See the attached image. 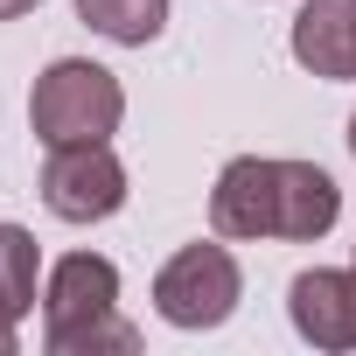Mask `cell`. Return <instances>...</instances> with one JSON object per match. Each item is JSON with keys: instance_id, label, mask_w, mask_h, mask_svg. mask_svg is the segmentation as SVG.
<instances>
[{"instance_id": "6da1fadb", "label": "cell", "mask_w": 356, "mask_h": 356, "mask_svg": "<svg viewBox=\"0 0 356 356\" xmlns=\"http://www.w3.org/2000/svg\"><path fill=\"white\" fill-rule=\"evenodd\" d=\"M342 217V189L335 175L314 161H266V154H238L217 189H210V224L217 238H286V245H314L328 238V224Z\"/></svg>"}, {"instance_id": "8992f818", "label": "cell", "mask_w": 356, "mask_h": 356, "mask_svg": "<svg viewBox=\"0 0 356 356\" xmlns=\"http://www.w3.org/2000/svg\"><path fill=\"white\" fill-rule=\"evenodd\" d=\"M286 314L300 328V342L314 349H356V273L314 266L286 286Z\"/></svg>"}, {"instance_id": "52a82bcc", "label": "cell", "mask_w": 356, "mask_h": 356, "mask_svg": "<svg viewBox=\"0 0 356 356\" xmlns=\"http://www.w3.org/2000/svg\"><path fill=\"white\" fill-rule=\"evenodd\" d=\"M293 63L314 77H356V0H307L293 15Z\"/></svg>"}, {"instance_id": "8fae6325", "label": "cell", "mask_w": 356, "mask_h": 356, "mask_svg": "<svg viewBox=\"0 0 356 356\" xmlns=\"http://www.w3.org/2000/svg\"><path fill=\"white\" fill-rule=\"evenodd\" d=\"M0 356H15V321L0 314Z\"/></svg>"}, {"instance_id": "3957f363", "label": "cell", "mask_w": 356, "mask_h": 356, "mask_svg": "<svg viewBox=\"0 0 356 356\" xmlns=\"http://www.w3.org/2000/svg\"><path fill=\"white\" fill-rule=\"evenodd\" d=\"M126 119V91L105 63L91 56H63L35 77L29 91V126L42 147H77V140H112Z\"/></svg>"}, {"instance_id": "277c9868", "label": "cell", "mask_w": 356, "mask_h": 356, "mask_svg": "<svg viewBox=\"0 0 356 356\" xmlns=\"http://www.w3.org/2000/svg\"><path fill=\"white\" fill-rule=\"evenodd\" d=\"M245 300V273L224 245H182L154 273V307L175 328H224Z\"/></svg>"}, {"instance_id": "7a4b0ae2", "label": "cell", "mask_w": 356, "mask_h": 356, "mask_svg": "<svg viewBox=\"0 0 356 356\" xmlns=\"http://www.w3.org/2000/svg\"><path fill=\"white\" fill-rule=\"evenodd\" d=\"M42 321H49V349L56 356H98V349L133 356L140 349V328L119 321V266L98 259V252H70L49 273Z\"/></svg>"}, {"instance_id": "7c38bea8", "label": "cell", "mask_w": 356, "mask_h": 356, "mask_svg": "<svg viewBox=\"0 0 356 356\" xmlns=\"http://www.w3.org/2000/svg\"><path fill=\"white\" fill-rule=\"evenodd\" d=\"M349 154H356V119H349Z\"/></svg>"}, {"instance_id": "30bf717a", "label": "cell", "mask_w": 356, "mask_h": 356, "mask_svg": "<svg viewBox=\"0 0 356 356\" xmlns=\"http://www.w3.org/2000/svg\"><path fill=\"white\" fill-rule=\"evenodd\" d=\"M42 0H0V22H22V15H35Z\"/></svg>"}, {"instance_id": "9c48e42d", "label": "cell", "mask_w": 356, "mask_h": 356, "mask_svg": "<svg viewBox=\"0 0 356 356\" xmlns=\"http://www.w3.org/2000/svg\"><path fill=\"white\" fill-rule=\"evenodd\" d=\"M35 238L22 231V224H0V314L8 321H22L29 307H35Z\"/></svg>"}, {"instance_id": "5b68a950", "label": "cell", "mask_w": 356, "mask_h": 356, "mask_svg": "<svg viewBox=\"0 0 356 356\" xmlns=\"http://www.w3.org/2000/svg\"><path fill=\"white\" fill-rule=\"evenodd\" d=\"M42 203L63 224H98L126 203V168L112 154V140H77V147H49L42 161Z\"/></svg>"}, {"instance_id": "ba28073f", "label": "cell", "mask_w": 356, "mask_h": 356, "mask_svg": "<svg viewBox=\"0 0 356 356\" xmlns=\"http://www.w3.org/2000/svg\"><path fill=\"white\" fill-rule=\"evenodd\" d=\"M77 22L98 29L105 42L147 49V42L168 29V0H77Z\"/></svg>"}]
</instances>
